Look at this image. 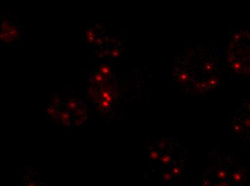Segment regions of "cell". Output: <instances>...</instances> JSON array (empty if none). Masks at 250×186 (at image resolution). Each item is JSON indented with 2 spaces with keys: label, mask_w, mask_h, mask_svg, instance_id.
<instances>
[{
  "label": "cell",
  "mask_w": 250,
  "mask_h": 186,
  "mask_svg": "<svg viewBox=\"0 0 250 186\" xmlns=\"http://www.w3.org/2000/svg\"><path fill=\"white\" fill-rule=\"evenodd\" d=\"M243 176H244V174L241 171H236L231 175V180L234 183H239L242 180Z\"/></svg>",
  "instance_id": "1"
},
{
  "label": "cell",
  "mask_w": 250,
  "mask_h": 186,
  "mask_svg": "<svg viewBox=\"0 0 250 186\" xmlns=\"http://www.w3.org/2000/svg\"><path fill=\"white\" fill-rule=\"evenodd\" d=\"M209 86L208 82H198L196 83V89L198 92H201L203 90H206Z\"/></svg>",
  "instance_id": "2"
},
{
  "label": "cell",
  "mask_w": 250,
  "mask_h": 186,
  "mask_svg": "<svg viewBox=\"0 0 250 186\" xmlns=\"http://www.w3.org/2000/svg\"><path fill=\"white\" fill-rule=\"evenodd\" d=\"M217 175L218 179L221 180V181L228 180V173L226 171H225V170H220V171H218L217 173Z\"/></svg>",
  "instance_id": "3"
},
{
  "label": "cell",
  "mask_w": 250,
  "mask_h": 186,
  "mask_svg": "<svg viewBox=\"0 0 250 186\" xmlns=\"http://www.w3.org/2000/svg\"><path fill=\"white\" fill-rule=\"evenodd\" d=\"M160 160L161 162L163 163V164L165 165H170L171 163H172V157L170 155H163V156L161 157L160 158Z\"/></svg>",
  "instance_id": "4"
},
{
  "label": "cell",
  "mask_w": 250,
  "mask_h": 186,
  "mask_svg": "<svg viewBox=\"0 0 250 186\" xmlns=\"http://www.w3.org/2000/svg\"><path fill=\"white\" fill-rule=\"evenodd\" d=\"M189 79H190V75H189L188 73H185V72H181L180 74H179L178 77V81L180 82H186V81H188Z\"/></svg>",
  "instance_id": "5"
},
{
  "label": "cell",
  "mask_w": 250,
  "mask_h": 186,
  "mask_svg": "<svg viewBox=\"0 0 250 186\" xmlns=\"http://www.w3.org/2000/svg\"><path fill=\"white\" fill-rule=\"evenodd\" d=\"M173 179V174L171 173H165L163 175V180L165 182H170Z\"/></svg>",
  "instance_id": "6"
},
{
  "label": "cell",
  "mask_w": 250,
  "mask_h": 186,
  "mask_svg": "<svg viewBox=\"0 0 250 186\" xmlns=\"http://www.w3.org/2000/svg\"><path fill=\"white\" fill-rule=\"evenodd\" d=\"M181 173V170H180V168L179 167V166L178 165H175L173 167L172 169V174L173 175H175V176H179L180 175Z\"/></svg>",
  "instance_id": "7"
},
{
  "label": "cell",
  "mask_w": 250,
  "mask_h": 186,
  "mask_svg": "<svg viewBox=\"0 0 250 186\" xmlns=\"http://www.w3.org/2000/svg\"><path fill=\"white\" fill-rule=\"evenodd\" d=\"M150 157L152 160H157L160 157V154L157 150H152L150 154Z\"/></svg>",
  "instance_id": "8"
},
{
  "label": "cell",
  "mask_w": 250,
  "mask_h": 186,
  "mask_svg": "<svg viewBox=\"0 0 250 186\" xmlns=\"http://www.w3.org/2000/svg\"><path fill=\"white\" fill-rule=\"evenodd\" d=\"M231 66H232V68L235 70H239L241 68V63L239 62V61H234V62H232L231 64Z\"/></svg>",
  "instance_id": "9"
},
{
  "label": "cell",
  "mask_w": 250,
  "mask_h": 186,
  "mask_svg": "<svg viewBox=\"0 0 250 186\" xmlns=\"http://www.w3.org/2000/svg\"><path fill=\"white\" fill-rule=\"evenodd\" d=\"M217 83L218 81L216 78H211L208 81V84L209 88L210 87H216L217 85Z\"/></svg>",
  "instance_id": "10"
},
{
  "label": "cell",
  "mask_w": 250,
  "mask_h": 186,
  "mask_svg": "<svg viewBox=\"0 0 250 186\" xmlns=\"http://www.w3.org/2000/svg\"><path fill=\"white\" fill-rule=\"evenodd\" d=\"M101 72L104 75H109V74H110V72H111L110 68L108 67L107 66L104 65L102 67V68H101Z\"/></svg>",
  "instance_id": "11"
},
{
  "label": "cell",
  "mask_w": 250,
  "mask_h": 186,
  "mask_svg": "<svg viewBox=\"0 0 250 186\" xmlns=\"http://www.w3.org/2000/svg\"><path fill=\"white\" fill-rule=\"evenodd\" d=\"M232 128H233V131L235 132V134H237V135L241 131V126L239 125H234Z\"/></svg>",
  "instance_id": "12"
},
{
  "label": "cell",
  "mask_w": 250,
  "mask_h": 186,
  "mask_svg": "<svg viewBox=\"0 0 250 186\" xmlns=\"http://www.w3.org/2000/svg\"><path fill=\"white\" fill-rule=\"evenodd\" d=\"M213 69H214V65H213V64H211V63H210V62H208V63L206 64V65H205V69L208 72L212 71Z\"/></svg>",
  "instance_id": "13"
},
{
  "label": "cell",
  "mask_w": 250,
  "mask_h": 186,
  "mask_svg": "<svg viewBox=\"0 0 250 186\" xmlns=\"http://www.w3.org/2000/svg\"><path fill=\"white\" fill-rule=\"evenodd\" d=\"M166 145H167V143H166V141L165 140H161L159 143H158V147L160 148V149H164L166 147Z\"/></svg>",
  "instance_id": "14"
},
{
  "label": "cell",
  "mask_w": 250,
  "mask_h": 186,
  "mask_svg": "<svg viewBox=\"0 0 250 186\" xmlns=\"http://www.w3.org/2000/svg\"><path fill=\"white\" fill-rule=\"evenodd\" d=\"M244 125L247 127H250V117L245 118L244 120Z\"/></svg>",
  "instance_id": "15"
},
{
  "label": "cell",
  "mask_w": 250,
  "mask_h": 186,
  "mask_svg": "<svg viewBox=\"0 0 250 186\" xmlns=\"http://www.w3.org/2000/svg\"><path fill=\"white\" fill-rule=\"evenodd\" d=\"M94 34H93V33L91 32V31H89V32H88V34H87V37H88V41H90V42H92V41L94 40Z\"/></svg>",
  "instance_id": "16"
},
{
  "label": "cell",
  "mask_w": 250,
  "mask_h": 186,
  "mask_svg": "<svg viewBox=\"0 0 250 186\" xmlns=\"http://www.w3.org/2000/svg\"><path fill=\"white\" fill-rule=\"evenodd\" d=\"M241 39V36L239 34H235L233 36V40L235 42H238Z\"/></svg>",
  "instance_id": "17"
},
{
  "label": "cell",
  "mask_w": 250,
  "mask_h": 186,
  "mask_svg": "<svg viewBox=\"0 0 250 186\" xmlns=\"http://www.w3.org/2000/svg\"><path fill=\"white\" fill-rule=\"evenodd\" d=\"M228 59L230 61V62H234V61H236V56L235 55H232V54H230V55H228Z\"/></svg>",
  "instance_id": "18"
},
{
  "label": "cell",
  "mask_w": 250,
  "mask_h": 186,
  "mask_svg": "<svg viewBox=\"0 0 250 186\" xmlns=\"http://www.w3.org/2000/svg\"><path fill=\"white\" fill-rule=\"evenodd\" d=\"M220 183H221V185L222 186H231V183H230V182H228V180H226V181H221Z\"/></svg>",
  "instance_id": "19"
},
{
  "label": "cell",
  "mask_w": 250,
  "mask_h": 186,
  "mask_svg": "<svg viewBox=\"0 0 250 186\" xmlns=\"http://www.w3.org/2000/svg\"><path fill=\"white\" fill-rule=\"evenodd\" d=\"M203 186H212V184H211V183L209 181V180H203Z\"/></svg>",
  "instance_id": "20"
},
{
  "label": "cell",
  "mask_w": 250,
  "mask_h": 186,
  "mask_svg": "<svg viewBox=\"0 0 250 186\" xmlns=\"http://www.w3.org/2000/svg\"><path fill=\"white\" fill-rule=\"evenodd\" d=\"M112 56L113 57H118L119 56V51H117V50H114V51H113L112 52Z\"/></svg>",
  "instance_id": "21"
},
{
  "label": "cell",
  "mask_w": 250,
  "mask_h": 186,
  "mask_svg": "<svg viewBox=\"0 0 250 186\" xmlns=\"http://www.w3.org/2000/svg\"><path fill=\"white\" fill-rule=\"evenodd\" d=\"M213 186H222L221 185V183H218V184H215V185H214Z\"/></svg>",
  "instance_id": "22"
},
{
  "label": "cell",
  "mask_w": 250,
  "mask_h": 186,
  "mask_svg": "<svg viewBox=\"0 0 250 186\" xmlns=\"http://www.w3.org/2000/svg\"><path fill=\"white\" fill-rule=\"evenodd\" d=\"M247 108H248V109H249V110L250 111V103L249 104V105H247Z\"/></svg>",
  "instance_id": "23"
},
{
  "label": "cell",
  "mask_w": 250,
  "mask_h": 186,
  "mask_svg": "<svg viewBox=\"0 0 250 186\" xmlns=\"http://www.w3.org/2000/svg\"><path fill=\"white\" fill-rule=\"evenodd\" d=\"M29 186H35V185H34L33 183H30V184L29 185Z\"/></svg>",
  "instance_id": "24"
},
{
  "label": "cell",
  "mask_w": 250,
  "mask_h": 186,
  "mask_svg": "<svg viewBox=\"0 0 250 186\" xmlns=\"http://www.w3.org/2000/svg\"></svg>",
  "instance_id": "25"
}]
</instances>
